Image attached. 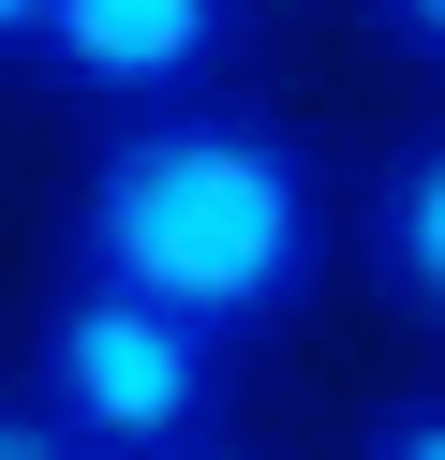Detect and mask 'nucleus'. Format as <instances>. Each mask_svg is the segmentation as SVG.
Returning <instances> with one entry per match:
<instances>
[{"label": "nucleus", "instance_id": "f257e3e1", "mask_svg": "<svg viewBox=\"0 0 445 460\" xmlns=\"http://www.w3.org/2000/svg\"><path fill=\"white\" fill-rule=\"evenodd\" d=\"M59 268L119 282V297L178 312L208 341L297 327L326 282V179L267 104H164V119H104L59 223Z\"/></svg>", "mask_w": 445, "mask_h": 460}, {"label": "nucleus", "instance_id": "f03ea898", "mask_svg": "<svg viewBox=\"0 0 445 460\" xmlns=\"http://www.w3.org/2000/svg\"><path fill=\"white\" fill-rule=\"evenodd\" d=\"M223 386H237V341L178 327V312L119 297V282H75V268H59L45 327H30V401L89 460H193V446H223Z\"/></svg>", "mask_w": 445, "mask_h": 460}, {"label": "nucleus", "instance_id": "7ed1b4c3", "mask_svg": "<svg viewBox=\"0 0 445 460\" xmlns=\"http://www.w3.org/2000/svg\"><path fill=\"white\" fill-rule=\"evenodd\" d=\"M223 45L237 0H45L30 75L104 119H164V104H223Z\"/></svg>", "mask_w": 445, "mask_h": 460}, {"label": "nucleus", "instance_id": "20e7f679", "mask_svg": "<svg viewBox=\"0 0 445 460\" xmlns=\"http://www.w3.org/2000/svg\"><path fill=\"white\" fill-rule=\"evenodd\" d=\"M371 268L415 327H445V119H415L371 164Z\"/></svg>", "mask_w": 445, "mask_h": 460}, {"label": "nucleus", "instance_id": "39448f33", "mask_svg": "<svg viewBox=\"0 0 445 460\" xmlns=\"http://www.w3.org/2000/svg\"><path fill=\"white\" fill-rule=\"evenodd\" d=\"M356 460H445V386H401L371 430H356Z\"/></svg>", "mask_w": 445, "mask_h": 460}, {"label": "nucleus", "instance_id": "423d86ee", "mask_svg": "<svg viewBox=\"0 0 445 460\" xmlns=\"http://www.w3.org/2000/svg\"><path fill=\"white\" fill-rule=\"evenodd\" d=\"M0 460H89V446H75V430H59V416H45V401H30V386H15V401H0Z\"/></svg>", "mask_w": 445, "mask_h": 460}, {"label": "nucleus", "instance_id": "0eeeda50", "mask_svg": "<svg viewBox=\"0 0 445 460\" xmlns=\"http://www.w3.org/2000/svg\"><path fill=\"white\" fill-rule=\"evenodd\" d=\"M386 31H401V45H415V60H431V75H445V0H386Z\"/></svg>", "mask_w": 445, "mask_h": 460}, {"label": "nucleus", "instance_id": "6e6552de", "mask_svg": "<svg viewBox=\"0 0 445 460\" xmlns=\"http://www.w3.org/2000/svg\"><path fill=\"white\" fill-rule=\"evenodd\" d=\"M0 45H45V0H0Z\"/></svg>", "mask_w": 445, "mask_h": 460}, {"label": "nucleus", "instance_id": "1a4fd4ad", "mask_svg": "<svg viewBox=\"0 0 445 460\" xmlns=\"http://www.w3.org/2000/svg\"><path fill=\"white\" fill-rule=\"evenodd\" d=\"M193 460H267V446H237V430H223V446H193Z\"/></svg>", "mask_w": 445, "mask_h": 460}]
</instances>
